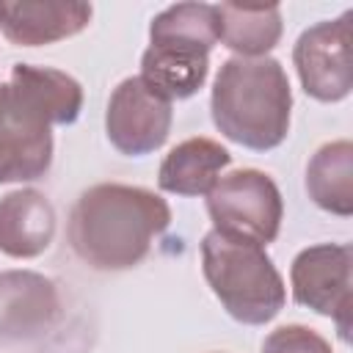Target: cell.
<instances>
[{
	"mask_svg": "<svg viewBox=\"0 0 353 353\" xmlns=\"http://www.w3.org/2000/svg\"><path fill=\"white\" fill-rule=\"evenodd\" d=\"M171 121V102L149 88L141 77H124L108 99L105 132L110 143L127 157L157 152L168 141Z\"/></svg>",
	"mask_w": 353,
	"mask_h": 353,
	"instance_id": "obj_8",
	"label": "cell"
},
{
	"mask_svg": "<svg viewBox=\"0 0 353 353\" xmlns=\"http://www.w3.org/2000/svg\"><path fill=\"white\" fill-rule=\"evenodd\" d=\"M309 199L339 218L353 215V143L331 141L323 143L306 165Z\"/></svg>",
	"mask_w": 353,
	"mask_h": 353,
	"instance_id": "obj_14",
	"label": "cell"
},
{
	"mask_svg": "<svg viewBox=\"0 0 353 353\" xmlns=\"http://www.w3.org/2000/svg\"><path fill=\"white\" fill-rule=\"evenodd\" d=\"M353 251L347 243H317L303 248L290 268L292 301L323 317H331L339 336L347 342L350 331V287Z\"/></svg>",
	"mask_w": 353,
	"mask_h": 353,
	"instance_id": "obj_6",
	"label": "cell"
},
{
	"mask_svg": "<svg viewBox=\"0 0 353 353\" xmlns=\"http://www.w3.org/2000/svg\"><path fill=\"white\" fill-rule=\"evenodd\" d=\"M350 19L353 11L317 22L306 28L292 47V63L298 69L301 85L317 102H342L353 88Z\"/></svg>",
	"mask_w": 353,
	"mask_h": 353,
	"instance_id": "obj_7",
	"label": "cell"
},
{
	"mask_svg": "<svg viewBox=\"0 0 353 353\" xmlns=\"http://www.w3.org/2000/svg\"><path fill=\"white\" fill-rule=\"evenodd\" d=\"M207 212L215 232L254 245H268L279 237L284 201L279 185L265 171L240 168L212 185L207 193Z\"/></svg>",
	"mask_w": 353,
	"mask_h": 353,
	"instance_id": "obj_4",
	"label": "cell"
},
{
	"mask_svg": "<svg viewBox=\"0 0 353 353\" xmlns=\"http://www.w3.org/2000/svg\"><path fill=\"white\" fill-rule=\"evenodd\" d=\"M91 14L88 3H0V30L11 44L41 47L85 30Z\"/></svg>",
	"mask_w": 353,
	"mask_h": 353,
	"instance_id": "obj_10",
	"label": "cell"
},
{
	"mask_svg": "<svg viewBox=\"0 0 353 353\" xmlns=\"http://www.w3.org/2000/svg\"><path fill=\"white\" fill-rule=\"evenodd\" d=\"M61 320V295L52 279L36 270L0 273V339H39Z\"/></svg>",
	"mask_w": 353,
	"mask_h": 353,
	"instance_id": "obj_9",
	"label": "cell"
},
{
	"mask_svg": "<svg viewBox=\"0 0 353 353\" xmlns=\"http://www.w3.org/2000/svg\"><path fill=\"white\" fill-rule=\"evenodd\" d=\"M50 119V124H74L83 110V88L80 83L52 66H33V63H14L11 77Z\"/></svg>",
	"mask_w": 353,
	"mask_h": 353,
	"instance_id": "obj_16",
	"label": "cell"
},
{
	"mask_svg": "<svg viewBox=\"0 0 353 353\" xmlns=\"http://www.w3.org/2000/svg\"><path fill=\"white\" fill-rule=\"evenodd\" d=\"M201 270L226 314L243 325H265L284 309V279L262 245L212 229L201 240Z\"/></svg>",
	"mask_w": 353,
	"mask_h": 353,
	"instance_id": "obj_3",
	"label": "cell"
},
{
	"mask_svg": "<svg viewBox=\"0 0 353 353\" xmlns=\"http://www.w3.org/2000/svg\"><path fill=\"white\" fill-rule=\"evenodd\" d=\"M210 74V55L179 44H149L141 55V80L168 102L193 97Z\"/></svg>",
	"mask_w": 353,
	"mask_h": 353,
	"instance_id": "obj_13",
	"label": "cell"
},
{
	"mask_svg": "<svg viewBox=\"0 0 353 353\" xmlns=\"http://www.w3.org/2000/svg\"><path fill=\"white\" fill-rule=\"evenodd\" d=\"M292 88L276 58H229L212 83L210 113L218 132L245 149L270 152L290 132Z\"/></svg>",
	"mask_w": 353,
	"mask_h": 353,
	"instance_id": "obj_2",
	"label": "cell"
},
{
	"mask_svg": "<svg viewBox=\"0 0 353 353\" xmlns=\"http://www.w3.org/2000/svg\"><path fill=\"white\" fill-rule=\"evenodd\" d=\"M171 223L165 199L138 185L102 182L80 193L69 215L72 251L94 270H130Z\"/></svg>",
	"mask_w": 353,
	"mask_h": 353,
	"instance_id": "obj_1",
	"label": "cell"
},
{
	"mask_svg": "<svg viewBox=\"0 0 353 353\" xmlns=\"http://www.w3.org/2000/svg\"><path fill=\"white\" fill-rule=\"evenodd\" d=\"M218 8V25H221V41L237 58H262L270 52L284 30L281 8L279 6H237V3H221Z\"/></svg>",
	"mask_w": 353,
	"mask_h": 353,
	"instance_id": "obj_15",
	"label": "cell"
},
{
	"mask_svg": "<svg viewBox=\"0 0 353 353\" xmlns=\"http://www.w3.org/2000/svg\"><path fill=\"white\" fill-rule=\"evenodd\" d=\"M232 154L212 138H188L176 143L157 171V185L174 196H207Z\"/></svg>",
	"mask_w": 353,
	"mask_h": 353,
	"instance_id": "obj_12",
	"label": "cell"
},
{
	"mask_svg": "<svg viewBox=\"0 0 353 353\" xmlns=\"http://www.w3.org/2000/svg\"><path fill=\"white\" fill-rule=\"evenodd\" d=\"M262 353H334L331 345L306 325H281L262 342Z\"/></svg>",
	"mask_w": 353,
	"mask_h": 353,
	"instance_id": "obj_18",
	"label": "cell"
},
{
	"mask_svg": "<svg viewBox=\"0 0 353 353\" xmlns=\"http://www.w3.org/2000/svg\"><path fill=\"white\" fill-rule=\"evenodd\" d=\"M55 237V207L33 188L0 199V254L11 259L41 256Z\"/></svg>",
	"mask_w": 353,
	"mask_h": 353,
	"instance_id": "obj_11",
	"label": "cell"
},
{
	"mask_svg": "<svg viewBox=\"0 0 353 353\" xmlns=\"http://www.w3.org/2000/svg\"><path fill=\"white\" fill-rule=\"evenodd\" d=\"M152 44H179L190 50H210L221 41L218 8L210 3H176L160 11L149 25Z\"/></svg>",
	"mask_w": 353,
	"mask_h": 353,
	"instance_id": "obj_17",
	"label": "cell"
},
{
	"mask_svg": "<svg viewBox=\"0 0 353 353\" xmlns=\"http://www.w3.org/2000/svg\"><path fill=\"white\" fill-rule=\"evenodd\" d=\"M52 165V124L11 80L0 83V182H33Z\"/></svg>",
	"mask_w": 353,
	"mask_h": 353,
	"instance_id": "obj_5",
	"label": "cell"
}]
</instances>
